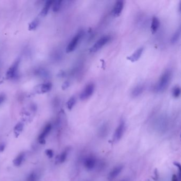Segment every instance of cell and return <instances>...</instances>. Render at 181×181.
<instances>
[{
  "label": "cell",
  "mask_w": 181,
  "mask_h": 181,
  "mask_svg": "<svg viewBox=\"0 0 181 181\" xmlns=\"http://www.w3.org/2000/svg\"><path fill=\"white\" fill-rule=\"evenodd\" d=\"M96 159L93 157H87L84 161V167L88 170H92L95 167Z\"/></svg>",
  "instance_id": "10"
},
{
  "label": "cell",
  "mask_w": 181,
  "mask_h": 181,
  "mask_svg": "<svg viewBox=\"0 0 181 181\" xmlns=\"http://www.w3.org/2000/svg\"><path fill=\"white\" fill-rule=\"evenodd\" d=\"M24 159V153H21L19 154L14 161H13V164L15 166H20L21 164L23 163V161Z\"/></svg>",
  "instance_id": "17"
},
{
  "label": "cell",
  "mask_w": 181,
  "mask_h": 181,
  "mask_svg": "<svg viewBox=\"0 0 181 181\" xmlns=\"http://www.w3.org/2000/svg\"><path fill=\"white\" fill-rule=\"evenodd\" d=\"M174 164L175 165L176 167H177L178 168H179V172H181V165L179 162H174Z\"/></svg>",
  "instance_id": "30"
},
{
  "label": "cell",
  "mask_w": 181,
  "mask_h": 181,
  "mask_svg": "<svg viewBox=\"0 0 181 181\" xmlns=\"http://www.w3.org/2000/svg\"><path fill=\"white\" fill-rule=\"evenodd\" d=\"M159 26H160V21L158 18L155 16L153 17L152 20H151V27H150L152 32L153 34L155 33L158 29Z\"/></svg>",
  "instance_id": "13"
},
{
  "label": "cell",
  "mask_w": 181,
  "mask_h": 181,
  "mask_svg": "<svg viewBox=\"0 0 181 181\" xmlns=\"http://www.w3.org/2000/svg\"><path fill=\"white\" fill-rule=\"evenodd\" d=\"M172 71L170 70H167L165 71L154 86V92L157 93L164 92L169 86L172 78Z\"/></svg>",
  "instance_id": "1"
},
{
  "label": "cell",
  "mask_w": 181,
  "mask_h": 181,
  "mask_svg": "<svg viewBox=\"0 0 181 181\" xmlns=\"http://www.w3.org/2000/svg\"><path fill=\"white\" fill-rule=\"evenodd\" d=\"M172 181H178V178H177V176L175 175V174L172 176Z\"/></svg>",
  "instance_id": "32"
},
{
  "label": "cell",
  "mask_w": 181,
  "mask_h": 181,
  "mask_svg": "<svg viewBox=\"0 0 181 181\" xmlns=\"http://www.w3.org/2000/svg\"><path fill=\"white\" fill-rule=\"evenodd\" d=\"M5 96L4 95H0V105L1 104L3 101H4V100H5Z\"/></svg>",
  "instance_id": "29"
},
{
  "label": "cell",
  "mask_w": 181,
  "mask_h": 181,
  "mask_svg": "<svg viewBox=\"0 0 181 181\" xmlns=\"http://www.w3.org/2000/svg\"><path fill=\"white\" fill-rule=\"evenodd\" d=\"M180 36H181V29L179 28V29L176 30V31L172 35V37L170 38V43H172V44H175L176 43H177L179 41Z\"/></svg>",
  "instance_id": "15"
},
{
  "label": "cell",
  "mask_w": 181,
  "mask_h": 181,
  "mask_svg": "<svg viewBox=\"0 0 181 181\" xmlns=\"http://www.w3.org/2000/svg\"><path fill=\"white\" fill-rule=\"evenodd\" d=\"M37 73L39 75H41V77H46L47 75V71H45V70L40 69L37 71Z\"/></svg>",
  "instance_id": "27"
},
{
  "label": "cell",
  "mask_w": 181,
  "mask_h": 181,
  "mask_svg": "<svg viewBox=\"0 0 181 181\" xmlns=\"http://www.w3.org/2000/svg\"><path fill=\"white\" fill-rule=\"evenodd\" d=\"M83 34H84V32L82 30H80L72 38V39H71V41H70V43L67 47V49H66L67 52H72L76 49V47L78 45L79 42L80 41L81 38H82Z\"/></svg>",
  "instance_id": "4"
},
{
  "label": "cell",
  "mask_w": 181,
  "mask_h": 181,
  "mask_svg": "<svg viewBox=\"0 0 181 181\" xmlns=\"http://www.w3.org/2000/svg\"><path fill=\"white\" fill-rule=\"evenodd\" d=\"M125 122L123 120L120 122L119 125L115 130L114 136V141L115 142L119 141L123 135L125 130Z\"/></svg>",
  "instance_id": "5"
},
{
  "label": "cell",
  "mask_w": 181,
  "mask_h": 181,
  "mask_svg": "<svg viewBox=\"0 0 181 181\" xmlns=\"http://www.w3.org/2000/svg\"><path fill=\"white\" fill-rule=\"evenodd\" d=\"M124 3L123 1H118L116 2L114 4V7L112 10V14L115 17H118L121 14L122 12L123 9Z\"/></svg>",
  "instance_id": "7"
},
{
  "label": "cell",
  "mask_w": 181,
  "mask_h": 181,
  "mask_svg": "<svg viewBox=\"0 0 181 181\" xmlns=\"http://www.w3.org/2000/svg\"><path fill=\"white\" fill-rule=\"evenodd\" d=\"M52 127L51 124H47V125H46L43 129V131L41 133V134L38 136V141H39V143L41 144H45V138L50 132L51 130H52Z\"/></svg>",
  "instance_id": "8"
},
{
  "label": "cell",
  "mask_w": 181,
  "mask_h": 181,
  "mask_svg": "<svg viewBox=\"0 0 181 181\" xmlns=\"http://www.w3.org/2000/svg\"><path fill=\"white\" fill-rule=\"evenodd\" d=\"M172 96L174 98H177L179 97L181 94V88L179 86H176L172 89Z\"/></svg>",
  "instance_id": "20"
},
{
  "label": "cell",
  "mask_w": 181,
  "mask_h": 181,
  "mask_svg": "<svg viewBox=\"0 0 181 181\" xmlns=\"http://www.w3.org/2000/svg\"><path fill=\"white\" fill-rule=\"evenodd\" d=\"M39 93H46L49 91H50L52 88V84L50 83H46L44 84H41V86H39Z\"/></svg>",
  "instance_id": "16"
},
{
  "label": "cell",
  "mask_w": 181,
  "mask_h": 181,
  "mask_svg": "<svg viewBox=\"0 0 181 181\" xmlns=\"http://www.w3.org/2000/svg\"><path fill=\"white\" fill-rule=\"evenodd\" d=\"M64 75H65V73L63 71H62L59 73V76L60 77H63Z\"/></svg>",
  "instance_id": "33"
},
{
  "label": "cell",
  "mask_w": 181,
  "mask_h": 181,
  "mask_svg": "<svg viewBox=\"0 0 181 181\" xmlns=\"http://www.w3.org/2000/svg\"><path fill=\"white\" fill-rule=\"evenodd\" d=\"M45 153H46V155L50 158H52V157H53V155H54L53 151L51 149L46 150V151H45Z\"/></svg>",
  "instance_id": "26"
},
{
  "label": "cell",
  "mask_w": 181,
  "mask_h": 181,
  "mask_svg": "<svg viewBox=\"0 0 181 181\" xmlns=\"http://www.w3.org/2000/svg\"><path fill=\"white\" fill-rule=\"evenodd\" d=\"M19 63H20V60H17L12 65L11 67H10L6 74V77L7 78L12 79L13 78V77H15V75L17 74V70L19 67Z\"/></svg>",
  "instance_id": "6"
},
{
  "label": "cell",
  "mask_w": 181,
  "mask_h": 181,
  "mask_svg": "<svg viewBox=\"0 0 181 181\" xmlns=\"http://www.w3.org/2000/svg\"><path fill=\"white\" fill-rule=\"evenodd\" d=\"M62 1H55L53 2V11L54 12H57L60 11L61 8L62 7Z\"/></svg>",
  "instance_id": "18"
},
{
  "label": "cell",
  "mask_w": 181,
  "mask_h": 181,
  "mask_svg": "<svg viewBox=\"0 0 181 181\" xmlns=\"http://www.w3.org/2000/svg\"><path fill=\"white\" fill-rule=\"evenodd\" d=\"M110 39L111 37L110 35L104 36L100 38L90 49V52L91 53L96 52L110 41Z\"/></svg>",
  "instance_id": "2"
},
{
  "label": "cell",
  "mask_w": 181,
  "mask_h": 181,
  "mask_svg": "<svg viewBox=\"0 0 181 181\" xmlns=\"http://www.w3.org/2000/svg\"><path fill=\"white\" fill-rule=\"evenodd\" d=\"M23 127H24V125H23V124L21 123L17 124L15 127V132L16 133H19L23 130Z\"/></svg>",
  "instance_id": "25"
},
{
  "label": "cell",
  "mask_w": 181,
  "mask_h": 181,
  "mask_svg": "<svg viewBox=\"0 0 181 181\" xmlns=\"http://www.w3.org/2000/svg\"></svg>",
  "instance_id": "34"
},
{
  "label": "cell",
  "mask_w": 181,
  "mask_h": 181,
  "mask_svg": "<svg viewBox=\"0 0 181 181\" xmlns=\"http://www.w3.org/2000/svg\"><path fill=\"white\" fill-rule=\"evenodd\" d=\"M53 1H47L45 3V6L43 8V9L41 10V15L42 16H45L47 15V13L49 12V10L50 9L51 6H52Z\"/></svg>",
  "instance_id": "14"
},
{
  "label": "cell",
  "mask_w": 181,
  "mask_h": 181,
  "mask_svg": "<svg viewBox=\"0 0 181 181\" xmlns=\"http://www.w3.org/2000/svg\"><path fill=\"white\" fill-rule=\"evenodd\" d=\"M75 101H76V99L75 97H72L69 99V101H67V107L69 110H71L72 108H73L74 105L75 104Z\"/></svg>",
  "instance_id": "22"
},
{
  "label": "cell",
  "mask_w": 181,
  "mask_h": 181,
  "mask_svg": "<svg viewBox=\"0 0 181 181\" xmlns=\"http://www.w3.org/2000/svg\"><path fill=\"white\" fill-rule=\"evenodd\" d=\"M123 169V166H118L115 167L110 171L108 175V179L110 181H112L114 179H115L119 174L121 173Z\"/></svg>",
  "instance_id": "11"
},
{
  "label": "cell",
  "mask_w": 181,
  "mask_h": 181,
  "mask_svg": "<svg viewBox=\"0 0 181 181\" xmlns=\"http://www.w3.org/2000/svg\"><path fill=\"white\" fill-rule=\"evenodd\" d=\"M145 90V85L144 84H139L133 88L131 92V96L133 97H137L141 95Z\"/></svg>",
  "instance_id": "12"
},
{
  "label": "cell",
  "mask_w": 181,
  "mask_h": 181,
  "mask_svg": "<svg viewBox=\"0 0 181 181\" xmlns=\"http://www.w3.org/2000/svg\"><path fill=\"white\" fill-rule=\"evenodd\" d=\"M95 88V85L93 82H90L87 84L82 90L80 95V99L81 101H85L88 99L93 94Z\"/></svg>",
  "instance_id": "3"
},
{
  "label": "cell",
  "mask_w": 181,
  "mask_h": 181,
  "mask_svg": "<svg viewBox=\"0 0 181 181\" xmlns=\"http://www.w3.org/2000/svg\"><path fill=\"white\" fill-rule=\"evenodd\" d=\"M67 150L64 151L63 153H61V155H59L58 157V162L59 163H63L64 162L67 157Z\"/></svg>",
  "instance_id": "21"
},
{
  "label": "cell",
  "mask_w": 181,
  "mask_h": 181,
  "mask_svg": "<svg viewBox=\"0 0 181 181\" xmlns=\"http://www.w3.org/2000/svg\"><path fill=\"white\" fill-rule=\"evenodd\" d=\"M5 148V144H0V152L3 151Z\"/></svg>",
  "instance_id": "31"
},
{
  "label": "cell",
  "mask_w": 181,
  "mask_h": 181,
  "mask_svg": "<svg viewBox=\"0 0 181 181\" xmlns=\"http://www.w3.org/2000/svg\"><path fill=\"white\" fill-rule=\"evenodd\" d=\"M108 131V126L106 124H104L100 127L98 134H99V136H101V137H104L107 135Z\"/></svg>",
  "instance_id": "19"
},
{
  "label": "cell",
  "mask_w": 181,
  "mask_h": 181,
  "mask_svg": "<svg viewBox=\"0 0 181 181\" xmlns=\"http://www.w3.org/2000/svg\"><path fill=\"white\" fill-rule=\"evenodd\" d=\"M39 24V21L37 19H35L34 21H32L30 24H29L28 27V29L29 30H35L36 28H37Z\"/></svg>",
  "instance_id": "23"
},
{
  "label": "cell",
  "mask_w": 181,
  "mask_h": 181,
  "mask_svg": "<svg viewBox=\"0 0 181 181\" xmlns=\"http://www.w3.org/2000/svg\"><path fill=\"white\" fill-rule=\"evenodd\" d=\"M70 86V83L69 81H66L64 82L62 86V88L63 90H66Z\"/></svg>",
  "instance_id": "28"
},
{
  "label": "cell",
  "mask_w": 181,
  "mask_h": 181,
  "mask_svg": "<svg viewBox=\"0 0 181 181\" xmlns=\"http://www.w3.org/2000/svg\"><path fill=\"white\" fill-rule=\"evenodd\" d=\"M144 48L142 47H140L138 50H136L131 55L127 57V60L130 61L132 62H136L141 56V55H142V53L144 52Z\"/></svg>",
  "instance_id": "9"
},
{
  "label": "cell",
  "mask_w": 181,
  "mask_h": 181,
  "mask_svg": "<svg viewBox=\"0 0 181 181\" xmlns=\"http://www.w3.org/2000/svg\"><path fill=\"white\" fill-rule=\"evenodd\" d=\"M38 175L35 172H32L30 173L27 179V181H37Z\"/></svg>",
  "instance_id": "24"
}]
</instances>
